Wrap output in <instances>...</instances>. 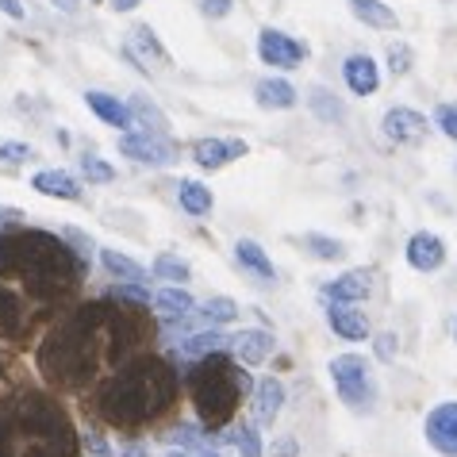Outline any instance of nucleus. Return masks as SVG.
I'll return each instance as SVG.
<instances>
[{
  "label": "nucleus",
  "mask_w": 457,
  "mask_h": 457,
  "mask_svg": "<svg viewBox=\"0 0 457 457\" xmlns=\"http://www.w3.org/2000/svg\"><path fill=\"white\" fill-rule=\"evenodd\" d=\"M62 238H66V243L78 250V258L81 262H88V250H93V243H88V238L81 235V231H73V227H66V231H62Z\"/></svg>",
  "instance_id": "42"
},
{
  "label": "nucleus",
  "mask_w": 457,
  "mask_h": 457,
  "mask_svg": "<svg viewBox=\"0 0 457 457\" xmlns=\"http://www.w3.org/2000/svg\"><path fill=\"white\" fill-rule=\"evenodd\" d=\"M350 12L358 16L365 28H373V31H396L400 28V20H396V12H392L385 0H346Z\"/></svg>",
  "instance_id": "23"
},
{
  "label": "nucleus",
  "mask_w": 457,
  "mask_h": 457,
  "mask_svg": "<svg viewBox=\"0 0 457 457\" xmlns=\"http://www.w3.org/2000/svg\"><path fill=\"white\" fill-rule=\"evenodd\" d=\"M154 338L143 303L116 296L70 308L39 342V373L62 392H100L108 377H116L127 361L146 353Z\"/></svg>",
  "instance_id": "1"
},
{
  "label": "nucleus",
  "mask_w": 457,
  "mask_h": 457,
  "mask_svg": "<svg viewBox=\"0 0 457 457\" xmlns=\"http://www.w3.org/2000/svg\"><path fill=\"white\" fill-rule=\"evenodd\" d=\"M177 200H181V208L188 215H208L215 208V196H212V188L208 185H200V181H181L177 185Z\"/></svg>",
  "instance_id": "27"
},
{
  "label": "nucleus",
  "mask_w": 457,
  "mask_h": 457,
  "mask_svg": "<svg viewBox=\"0 0 457 457\" xmlns=\"http://www.w3.org/2000/svg\"><path fill=\"white\" fill-rule=\"evenodd\" d=\"M423 435L442 457H457V400H442L427 411Z\"/></svg>",
  "instance_id": "8"
},
{
  "label": "nucleus",
  "mask_w": 457,
  "mask_h": 457,
  "mask_svg": "<svg viewBox=\"0 0 457 457\" xmlns=\"http://www.w3.org/2000/svg\"><path fill=\"white\" fill-rule=\"evenodd\" d=\"M308 43H300V39H292L288 31L281 28H262L258 31V58L265 62V66H273V70H296L300 62H308Z\"/></svg>",
  "instance_id": "7"
},
{
  "label": "nucleus",
  "mask_w": 457,
  "mask_h": 457,
  "mask_svg": "<svg viewBox=\"0 0 457 457\" xmlns=\"http://www.w3.org/2000/svg\"><path fill=\"white\" fill-rule=\"evenodd\" d=\"M281 408H285V385L277 377H262L258 385H253V419H258L262 427H273Z\"/></svg>",
  "instance_id": "16"
},
{
  "label": "nucleus",
  "mask_w": 457,
  "mask_h": 457,
  "mask_svg": "<svg viewBox=\"0 0 457 457\" xmlns=\"http://www.w3.org/2000/svg\"><path fill=\"white\" fill-rule=\"evenodd\" d=\"M193 320H196V323H204V327L235 323V320H238V303H235L231 296H212V300H204V308L193 312Z\"/></svg>",
  "instance_id": "28"
},
{
  "label": "nucleus",
  "mask_w": 457,
  "mask_h": 457,
  "mask_svg": "<svg viewBox=\"0 0 457 457\" xmlns=\"http://www.w3.org/2000/svg\"><path fill=\"white\" fill-rule=\"evenodd\" d=\"M54 8H62V12H78V0H50Z\"/></svg>",
  "instance_id": "51"
},
{
  "label": "nucleus",
  "mask_w": 457,
  "mask_h": 457,
  "mask_svg": "<svg viewBox=\"0 0 457 457\" xmlns=\"http://www.w3.org/2000/svg\"><path fill=\"white\" fill-rule=\"evenodd\" d=\"M138 4H143V0H112V8L116 12H135Z\"/></svg>",
  "instance_id": "49"
},
{
  "label": "nucleus",
  "mask_w": 457,
  "mask_h": 457,
  "mask_svg": "<svg viewBox=\"0 0 457 457\" xmlns=\"http://www.w3.org/2000/svg\"><path fill=\"white\" fill-rule=\"evenodd\" d=\"M0 12H4L8 20H23V16H28V8H23L20 0H0Z\"/></svg>",
  "instance_id": "43"
},
{
  "label": "nucleus",
  "mask_w": 457,
  "mask_h": 457,
  "mask_svg": "<svg viewBox=\"0 0 457 457\" xmlns=\"http://www.w3.org/2000/svg\"><path fill=\"white\" fill-rule=\"evenodd\" d=\"M0 457H78V430L66 408L35 388L0 403Z\"/></svg>",
  "instance_id": "4"
},
{
  "label": "nucleus",
  "mask_w": 457,
  "mask_h": 457,
  "mask_svg": "<svg viewBox=\"0 0 457 457\" xmlns=\"http://www.w3.org/2000/svg\"><path fill=\"white\" fill-rule=\"evenodd\" d=\"M12 392H20L16 385H12V380H8V365L4 361H0V403H4L8 396H12Z\"/></svg>",
  "instance_id": "44"
},
{
  "label": "nucleus",
  "mask_w": 457,
  "mask_h": 457,
  "mask_svg": "<svg viewBox=\"0 0 457 457\" xmlns=\"http://www.w3.org/2000/svg\"><path fill=\"white\" fill-rule=\"evenodd\" d=\"M81 177L93 181V185H108V181H116V170H112L108 162H100L96 154H85L81 158Z\"/></svg>",
  "instance_id": "35"
},
{
  "label": "nucleus",
  "mask_w": 457,
  "mask_h": 457,
  "mask_svg": "<svg viewBox=\"0 0 457 457\" xmlns=\"http://www.w3.org/2000/svg\"><path fill=\"white\" fill-rule=\"evenodd\" d=\"M100 262H104V270L116 277V281H143L146 270L138 265L135 258H127L120 250H100Z\"/></svg>",
  "instance_id": "30"
},
{
  "label": "nucleus",
  "mask_w": 457,
  "mask_h": 457,
  "mask_svg": "<svg viewBox=\"0 0 457 457\" xmlns=\"http://www.w3.org/2000/svg\"><path fill=\"white\" fill-rule=\"evenodd\" d=\"M154 277L158 281H188L193 270H188V262L177 258V253H158L154 258Z\"/></svg>",
  "instance_id": "32"
},
{
  "label": "nucleus",
  "mask_w": 457,
  "mask_h": 457,
  "mask_svg": "<svg viewBox=\"0 0 457 457\" xmlns=\"http://www.w3.org/2000/svg\"><path fill=\"white\" fill-rule=\"evenodd\" d=\"M170 457H220V450L208 446V450H173Z\"/></svg>",
  "instance_id": "45"
},
{
  "label": "nucleus",
  "mask_w": 457,
  "mask_h": 457,
  "mask_svg": "<svg viewBox=\"0 0 457 457\" xmlns=\"http://www.w3.org/2000/svg\"><path fill=\"white\" fill-rule=\"evenodd\" d=\"M154 308L166 315V320H185V315L196 312V300H193V292H188V288L170 285V288L154 292Z\"/></svg>",
  "instance_id": "24"
},
{
  "label": "nucleus",
  "mask_w": 457,
  "mask_h": 457,
  "mask_svg": "<svg viewBox=\"0 0 457 457\" xmlns=\"http://www.w3.org/2000/svg\"><path fill=\"white\" fill-rule=\"evenodd\" d=\"M185 385H188V396L196 403L200 423L212 427V430L231 423L243 396L253 392V380H250V373H243V361L235 365L231 358H223V350L200 358L193 370H188Z\"/></svg>",
  "instance_id": "5"
},
{
  "label": "nucleus",
  "mask_w": 457,
  "mask_h": 457,
  "mask_svg": "<svg viewBox=\"0 0 457 457\" xmlns=\"http://www.w3.org/2000/svg\"><path fill=\"white\" fill-rule=\"evenodd\" d=\"M131 116H135V127H143V131H150V135L170 131V116L150 96H131Z\"/></svg>",
  "instance_id": "25"
},
{
  "label": "nucleus",
  "mask_w": 457,
  "mask_h": 457,
  "mask_svg": "<svg viewBox=\"0 0 457 457\" xmlns=\"http://www.w3.org/2000/svg\"><path fill=\"white\" fill-rule=\"evenodd\" d=\"M235 262L243 265L246 273H253L262 285H270V281H277V270H273V262H270V253H265L253 238H238L235 243Z\"/></svg>",
  "instance_id": "21"
},
{
  "label": "nucleus",
  "mask_w": 457,
  "mask_h": 457,
  "mask_svg": "<svg viewBox=\"0 0 457 457\" xmlns=\"http://www.w3.org/2000/svg\"><path fill=\"white\" fill-rule=\"evenodd\" d=\"M12 220H20V212L16 208H0V227H8Z\"/></svg>",
  "instance_id": "50"
},
{
  "label": "nucleus",
  "mask_w": 457,
  "mask_h": 457,
  "mask_svg": "<svg viewBox=\"0 0 457 457\" xmlns=\"http://www.w3.org/2000/svg\"><path fill=\"white\" fill-rule=\"evenodd\" d=\"M296 88H292L285 78H262L258 85H253V100H258V108L265 112H288L296 108Z\"/></svg>",
  "instance_id": "18"
},
{
  "label": "nucleus",
  "mask_w": 457,
  "mask_h": 457,
  "mask_svg": "<svg viewBox=\"0 0 457 457\" xmlns=\"http://www.w3.org/2000/svg\"><path fill=\"white\" fill-rule=\"evenodd\" d=\"M370 292H373L370 270H346L327 285V296L338 300V303H361V300H370Z\"/></svg>",
  "instance_id": "17"
},
{
  "label": "nucleus",
  "mask_w": 457,
  "mask_h": 457,
  "mask_svg": "<svg viewBox=\"0 0 457 457\" xmlns=\"http://www.w3.org/2000/svg\"><path fill=\"white\" fill-rule=\"evenodd\" d=\"M231 442H235V450L243 457H262V435H258V427L253 423H238L231 430Z\"/></svg>",
  "instance_id": "34"
},
{
  "label": "nucleus",
  "mask_w": 457,
  "mask_h": 457,
  "mask_svg": "<svg viewBox=\"0 0 457 457\" xmlns=\"http://www.w3.org/2000/svg\"><path fill=\"white\" fill-rule=\"evenodd\" d=\"M243 154H246L243 138H200V143H193V162L200 170H223Z\"/></svg>",
  "instance_id": "12"
},
{
  "label": "nucleus",
  "mask_w": 457,
  "mask_h": 457,
  "mask_svg": "<svg viewBox=\"0 0 457 457\" xmlns=\"http://www.w3.org/2000/svg\"><path fill=\"white\" fill-rule=\"evenodd\" d=\"M380 131L396 146H419L430 127H427V116H419L415 108H388L385 120H380Z\"/></svg>",
  "instance_id": "10"
},
{
  "label": "nucleus",
  "mask_w": 457,
  "mask_h": 457,
  "mask_svg": "<svg viewBox=\"0 0 457 457\" xmlns=\"http://www.w3.org/2000/svg\"><path fill=\"white\" fill-rule=\"evenodd\" d=\"M85 104L93 108L96 116L104 120L108 127H120V131H127V127H135L131 104H123L120 96H108V93H100V88H93V93H85Z\"/></svg>",
  "instance_id": "20"
},
{
  "label": "nucleus",
  "mask_w": 457,
  "mask_h": 457,
  "mask_svg": "<svg viewBox=\"0 0 457 457\" xmlns=\"http://www.w3.org/2000/svg\"><path fill=\"white\" fill-rule=\"evenodd\" d=\"M373 350H377V358H380V361H396V353H400V338L392 335V331H385V335H377Z\"/></svg>",
  "instance_id": "40"
},
{
  "label": "nucleus",
  "mask_w": 457,
  "mask_h": 457,
  "mask_svg": "<svg viewBox=\"0 0 457 457\" xmlns=\"http://www.w3.org/2000/svg\"><path fill=\"white\" fill-rule=\"evenodd\" d=\"M227 346H231V338L220 335V331L212 327V331L193 335V338L181 342V358H208V353H220V350H227Z\"/></svg>",
  "instance_id": "29"
},
{
  "label": "nucleus",
  "mask_w": 457,
  "mask_h": 457,
  "mask_svg": "<svg viewBox=\"0 0 457 457\" xmlns=\"http://www.w3.org/2000/svg\"><path fill=\"white\" fill-rule=\"evenodd\" d=\"M177 400V373L166 358L138 353L116 377H108L96 392V411L108 427L138 430L162 419Z\"/></svg>",
  "instance_id": "3"
},
{
  "label": "nucleus",
  "mask_w": 457,
  "mask_h": 457,
  "mask_svg": "<svg viewBox=\"0 0 457 457\" xmlns=\"http://www.w3.org/2000/svg\"><path fill=\"white\" fill-rule=\"evenodd\" d=\"M308 108L320 120H327V123H342V120H346V104H342L331 88H323V85H312L308 88Z\"/></svg>",
  "instance_id": "26"
},
{
  "label": "nucleus",
  "mask_w": 457,
  "mask_h": 457,
  "mask_svg": "<svg viewBox=\"0 0 457 457\" xmlns=\"http://www.w3.org/2000/svg\"><path fill=\"white\" fill-rule=\"evenodd\" d=\"M331 380L338 400L346 403L350 411H373L377 403V377L373 365L361 358V353H338L331 361Z\"/></svg>",
  "instance_id": "6"
},
{
  "label": "nucleus",
  "mask_w": 457,
  "mask_h": 457,
  "mask_svg": "<svg viewBox=\"0 0 457 457\" xmlns=\"http://www.w3.org/2000/svg\"><path fill=\"white\" fill-rule=\"evenodd\" d=\"M403 258H408L415 273H438L446 265V243L435 231H415L408 238V246H403Z\"/></svg>",
  "instance_id": "11"
},
{
  "label": "nucleus",
  "mask_w": 457,
  "mask_h": 457,
  "mask_svg": "<svg viewBox=\"0 0 457 457\" xmlns=\"http://www.w3.org/2000/svg\"><path fill=\"white\" fill-rule=\"evenodd\" d=\"M342 78H346V88L353 96H373L380 88V66L370 54H350L342 62Z\"/></svg>",
  "instance_id": "14"
},
{
  "label": "nucleus",
  "mask_w": 457,
  "mask_h": 457,
  "mask_svg": "<svg viewBox=\"0 0 457 457\" xmlns=\"http://www.w3.org/2000/svg\"><path fill=\"white\" fill-rule=\"evenodd\" d=\"M388 70H392V78L411 73V46L408 43H392L388 46Z\"/></svg>",
  "instance_id": "37"
},
{
  "label": "nucleus",
  "mask_w": 457,
  "mask_h": 457,
  "mask_svg": "<svg viewBox=\"0 0 457 457\" xmlns=\"http://www.w3.org/2000/svg\"><path fill=\"white\" fill-rule=\"evenodd\" d=\"M303 250H312L320 262H338L342 253H346V246H342L338 238H327V235H315V231L303 235Z\"/></svg>",
  "instance_id": "33"
},
{
  "label": "nucleus",
  "mask_w": 457,
  "mask_h": 457,
  "mask_svg": "<svg viewBox=\"0 0 457 457\" xmlns=\"http://www.w3.org/2000/svg\"><path fill=\"white\" fill-rule=\"evenodd\" d=\"M123 54L131 58L143 73H146V70H166V66H170L166 46L154 39V31H150V28H135L131 39H127V46H123Z\"/></svg>",
  "instance_id": "13"
},
{
  "label": "nucleus",
  "mask_w": 457,
  "mask_h": 457,
  "mask_svg": "<svg viewBox=\"0 0 457 457\" xmlns=\"http://www.w3.org/2000/svg\"><path fill=\"white\" fill-rule=\"evenodd\" d=\"M85 446L93 450V453H100V457L108 453V446H104V438H100V435H85Z\"/></svg>",
  "instance_id": "47"
},
{
  "label": "nucleus",
  "mask_w": 457,
  "mask_h": 457,
  "mask_svg": "<svg viewBox=\"0 0 457 457\" xmlns=\"http://www.w3.org/2000/svg\"><path fill=\"white\" fill-rule=\"evenodd\" d=\"M85 262L62 235L12 231L0 238V338L35 342L73 308Z\"/></svg>",
  "instance_id": "2"
},
{
  "label": "nucleus",
  "mask_w": 457,
  "mask_h": 457,
  "mask_svg": "<svg viewBox=\"0 0 457 457\" xmlns=\"http://www.w3.org/2000/svg\"><path fill=\"white\" fill-rule=\"evenodd\" d=\"M273 453H277V457H292V453H296V442H292V438H281V442L273 446Z\"/></svg>",
  "instance_id": "48"
},
{
  "label": "nucleus",
  "mask_w": 457,
  "mask_h": 457,
  "mask_svg": "<svg viewBox=\"0 0 457 457\" xmlns=\"http://www.w3.org/2000/svg\"><path fill=\"white\" fill-rule=\"evenodd\" d=\"M31 188L43 196H54V200H81L78 177L66 173V170H39L31 177Z\"/></svg>",
  "instance_id": "19"
},
{
  "label": "nucleus",
  "mask_w": 457,
  "mask_h": 457,
  "mask_svg": "<svg viewBox=\"0 0 457 457\" xmlns=\"http://www.w3.org/2000/svg\"><path fill=\"white\" fill-rule=\"evenodd\" d=\"M120 154L131 162H143V166H173L177 162V146L166 135H123L120 138Z\"/></svg>",
  "instance_id": "9"
},
{
  "label": "nucleus",
  "mask_w": 457,
  "mask_h": 457,
  "mask_svg": "<svg viewBox=\"0 0 457 457\" xmlns=\"http://www.w3.org/2000/svg\"><path fill=\"white\" fill-rule=\"evenodd\" d=\"M327 323H331V331L350 338V342H361L370 338V315H365L358 303H338L331 300V312H327Z\"/></svg>",
  "instance_id": "15"
},
{
  "label": "nucleus",
  "mask_w": 457,
  "mask_h": 457,
  "mask_svg": "<svg viewBox=\"0 0 457 457\" xmlns=\"http://www.w3.org/2000/svg\"><path fill=\"white\" fill-rule=\"evenodd\" d=\"M231 350L243 365H262L273 353V335L270 331H238L231 338Z\"/></svg>",
  "instance_id": "22"
},
{
  "label": "nucleus",
  "mask_w": 457,
  "mask_h": 457,
  "mask_svg": "<svg viewBox=\"0 0 457 457\" xmlns=\"http://www.w3.org/2000/svg\"><path fill=\"white\" fill-rule=\"evenodd\" d=\"M112 296H116V300H127V303H143V308H150V300H154L138 281H123L120 288H112Z\"/></svg>",
  "instance_id": "38"
},
{
  "label": "nucleus",
  "mask_w": 457,
  "mask_h": 457,
  "mask_svg": "<svg viewBox=\"0 0 457 457\" xmlns=\"http://www.w3.org/2000/svg\"><path fill=\"white\" fill-rule=\"evenodd\" d=\"M231 8H235V0H200V12H204L208 20H223V16H231Z\"/></svg>",
  "instance_id": "41"
},
{
  "label": "nucleus",
  "mask_w": 457,
  "mask_h": 457,
  "mask_svg": "<svg viewBox=\"0 0 457 457\" xmlns=\"http://www.w3.org/2000/svg\"><path fill=\"white\" fill-rule=\"evenodd\" d=\"M35 150L28 143H0V162H8V166H20V162H31Z\"/></svg>",
  "instance_id": "39"
},
{
  "label": "nucleus",
  "mask_w": 457,
  "mask_h": 457,
  "mask_svg": "<svg viewBox=\"0 0 457 457\" xmlns=\"http://www.w3.org/2000/svg\"><path fill=\"white\" fill-rule=\"evenodd\" d=\"M435 127L450 138V143H457V100H446V104L435 108Z\"/></svg>",
  "instance_id": "36"
},
{
  "label": "nucleus",
  "mask_w": 457,
  "mask_h": 457,
  "mask_svg": "<svg viewBox=\"0 0 457 457\" xmlns=\"http://www.w3.org/2000/svg\"><path fill=\"white\" fill-rule=\"evenodd\" d=\"M453 342H457V327H453Z\"/></svg>",
  "instance_id": "52"
},
{
  "label": "nucleus",
  "mask_w": 457,
  "mask_h": 457,
  "mask_svg": "<svg viewBox=\"0 0 457 457\" xmlns=\"http://www.w3.org/2000/svg\"><path fill=\"white\" fill-rule=\"evenodd\" d=\"M166 442H170L173 450H208V446H212V438H208L200 427H193V423L173 427L170 435H166Z\"/></svg>",
  "instance_id": "31"
},
{
  "label": "nucleus",
  "mask_w": 457,
  "mask_h": 457,
  "mask_svg": "<svg viewBox=\"0 0 457 457\" xmlns=\"http://www.w3.org/2000/svg\"><path fill=\"white\" fill-rule=\"evenodd\" d=\"M120 457H150V453H146L143 442H127V446L120 450Z\"/></svg>",
  "instance_id": "46"
}]
</instances>
